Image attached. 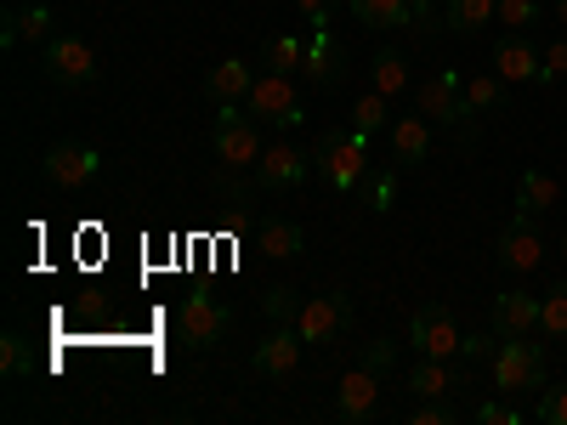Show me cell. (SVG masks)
Returning <instances> with one entry per match:
<instances>
[{
	"label": "cell",
	"mask_w": 567,
	"mask_h": 425,
	"mask_svg": "<svg viewBox=\"0 0 567 425\" xmlns=\"http://www.w3.org/2000/svg\"><path fill=\"white\" fill-rule=\"evenodd\" d=\"M477 419L483 425H523V408L516 403H477Z\"/></svg>",
	"instance_id": "cell-38"
},
{
	"label": "cell",
	"mask_w": 567,
	"mask_h": 425,
	"mask_svg": "<svg viewBox=\"0 0 567 425\" xmlns=\"http://www.w3.org/2000/svg\"><path fill=\"white\" fill-rule=\"evenodd\" d=\"M414 108L432 120V125H443V131H460V125L471 120V108H465V97H460V74H454V69L425 74V80L414 85Z\"/></svg>",
	"instance_id": "cell-11"
},
{
	"label": "cell",
	"mask_w": 567,
	"mask_h": 425,
	"mask_svg": "<svg viewBox=\"0 0 567 425\" xmlns=\"http://www.w3.org/2000/svg\"><path fill=\"white\" fill-rule=\"evenodd\" d=\"M392 199H398V165L363 182V205H369L374 216H386V210H392Z\"/></svg>",
	"instance_id": "cell-32"
},
{
	"label": "cell",
	"mask_w": 567,
	"mask_h": 425,
	"mask_svg": "<svg viewBox=\"0 0 567 425\" xmlns=\"http://www.w3.org/2000/svg\"><path fill=\"white\" fill-rule=\"evenodd\" d=\"M312 165H318V176L336 187V194L358 199L363 182H369V136L363 131H329V136H318Z\"/></svg>",
	"instance_id": "cell-2"
},
{
	"label": "cell",
	"mask_w": 567,
	"mask_h": 425,
	"mask_svg": "<svg viewBox=\"0 0 567 425\" xmlns=\"http://www.w3.org/2000/svg\"><path fill=\"white\" fill-rule=\"evenodd\" d=\"M460 97H465L471 114H499L505 108V80L494 69H471V74H460Z\"/></svg>",
	"instance_id": "cell-22"
},
{
	"label": "cell",
	"mask_w": 567,
	"mask_h": 425,
	"mask_svg": "<svg viewBox=\"0 0 567 425\" xmlns=\"http://www.w3.org/2000/svg\"><path fill=\"white\" fill-rule=\"evenodd\" d=\"M499 18V0H443V29L449 34H477Z\"/></svg>",
	"instance_id": "cell-25"
},
{
	"label": "cell",
	"mask_w": 567,
	"mask_h": 425,
	"mask_svg": "<svg viewBox=\"0 0 567 425\" xmlns=\"http://www.w3.org/2000/svg\"><path fill=\"white\" fill-rule=\"evenodd\" d=\"M296 7H301V12H307V18L323 29V23H329V7H336V0H296Z\"/></svg>",
	"instance_id": "cell-39"
},
{
	"label": "cell",
	"mask_w": 567,
	"mask_h": 425,
	"mask_svg": "<svg viewBox=\"0 0 567 425\" xmlns=\"http://www.w3.org/2000/svg\"><path fill=\"white\" fill-rule=\"evenodd\" d=\"M539 18H545L539 0H499V18H494V23H499L505 34H528Z\"/></svg>",
	"instance_id": "cell-30"
},
{
	"label": "cell",
	"mask_w": 567,
	"mask_h": 425,
	"mask_svg": "<svg viewBox=\"0 0 567 425\" xmlns=\"http://www.w3.org/2000/svg\"><path fill=\"white\" fill-rule=\"evenodd\" d=\"M40 69H45V80L63 85V91H85V85H97L103 58H97V45L80 40V34H52L40 45Z\"/></svg>",
	"instance_id": "cell-4"
},
{
	"label": "cell",
	"mask_w": 567,
	"mask_h": 425,
	"mask_svg": "<svg viewBox=\"0 0 567 425\" xmlns=\"http://www.w3.org/2000/svg\"><path fill=\"white\" fill-rule=\"evenodd\" d=\"M392 125V97H381V91H358L352 97V131H363V136H381Z\"/></svg>",
	"instance_id": "cell-27"
},
{
	"label": "cell",
	"mask_w": 567,
	"mask_h": 425,
	"mask_svg": "<svg viewBox=\"0 0 567 425\" xmlns=\"http://www.w3.org/2000/svg\"><path fill=\"white\" fill-rule=\"evenodd\" d=\"M267 307H272V318L296 323V335L307 346H329L352 329V296L347 290H323V296H301V301L290 290H272Z\"/></svg>",
	"instance_id": "cell-1"
},
{
	"label": "cell",
	"mask_w": 567,
	"mask_h": 425,
	"mask_svg": "<svg viewBox=\"0 0 567 425\" xmlns=\"http://www.w3.org/2000/svg\"><path fill=\"white\" fill-rule=\"evenodd\" d=\"M539 329L550 341H567V283H556V290L539 301Z\"/></svg>",
	"instance_id": "cell-31"
},
{
	"label": "cell",
	"mask_w": 567,
	"mask_h": 425,
	"mask_svg": "<svg viewBox=\"0 0 567 425\" xmlns=\"http://www.w3.org/2000/svg\"><path fill=\"white\" fill-rule=\"evenodd\" d=\"M250 85H256V69H250L245 58H221V63L205 69V97H210L216 108H245Z\"/></svg>",
	"instance_id": "cell-16"
},
{
	"label": "cell",
	"mask_w": 567,
	"mask_h": 425,
	"mask_svg": "<svg viewBox=\"0 0 567 425\" xmlns=\"http://www.w3.org/2000/svg\"><path fill=\"white\" fill-rule=\"evenodd\" d=\"M352 18L363 29H420L425 34L420 0H352Z\"/></svg>",
	"instance_id": "cell-19"
},
{
	"label": "cell",
	"mask_w": 567,
	"mask_h": 425,
	"mask_svg": "<svg viewBox=\"0 0 567 425\" xmlns=\"http://www.w3.org/2000/svg\"><path fill=\"white\" fill-rule=\"evenodd\" d=\"M534 414H539V425H567V386H545Z\"/></svg>",
	"instance_id": "cell-34"
},
{
	"label": "cell",
	"mask_w": 567,
	"mask_h": 425,
	"mask_svg": "<svg viewBox=\"0 0 567 425\" xmlns=\"http://www.w3.org/2000/svg\"><path fill=\"white\" fill-rule=\"evenodd\" d=\"M567 80V40H550L545 45V69H539V85H556Z\"/></svg>",
	"instance_id": "cell-36"
},
{
	"label": "cell",
	"mask_w": 567,
	"mask_h": 425,
	"mask_svg": "<svg viewBox=\"0 0 567 425\" xmlns=\"http://www.w3.org/2000/svg\"><path fill=\"white\" fill-rule=\"evenodd\" d=\"M443 12V0H420V18H437ZM425 29H432V23H425Z\"/></svg>",
	"instance_id": "cell-40"
},
{
	"label": "cell",
	"mask_w": 567,
	"mask_h": 425,
	"mask_svg": "<svg viewBox=\"0 0 567 425\" xmlns=\"http://www.w3.org/2000/svg\"><path fill=\"white\" fill-rule=\"evenodd\" d=\"M432 120H425L420 108L414 114H403V120H392L386 125V148H392V165H425V154H432Z\"/></svg>",
	"instance_id": "cell-17"
},
{
	"label": "cell",
	"mask_w": 567,
	"mask_h": 425,
	"mask_svg": "<svg viewBox=\"0 0 567 425\" xmlns=\"http://www.w3.org/2000/svg\"><path fill=\"white\" fill-rule=\"evenodd\" d=\"M561 199V182L550 170H523L516 176V216H545Z\"/></svg>",
	"instance_id": "cell-23"
},
{
	"label": "cell",
	"mask_w": 567,
	"mask_h": 425,
	"mask_svg": "<svg viewBox=\"0 0 567 425\" xmlns=\"http://www.w3.org/2000/svg\"><path fill=\"white\" fill-rule=\"evenodd\" d=\"M74 312H80L85 323H103V318H109V296H103V290H80V296H74Z\"/></svg>",
	"instance_id": "cell-37"
},
{
	"label": "cell",
	"mask_w": 567,
	"mask_h": 425,
	"mask_svg": "<svg viewBox=\"0 0 567 425\" xmlns=\"http://www.w3.org/2000/svg\"><path fill=\"white\" fill-rule=\"evenodd\" d=\"M210 148H216V165L221 170H256L261 159V120L250 108H221L216 114V131H210Z\"/></svg>",
	"instance_id": "cell-5"
},
{
	"label": "cell",
	"mask_w": 567,
	"mask_h": 425,
	"mask_svg": "<svg viewBox=\"0 0 567 425\" xmlns=\"http://www.w3.org/2000/svg\"><path fill=\"white\" fill-rule=\"evenodd\" d=\"M369 85L381 91V97H403V91H414V80H409V63H403V52H374V63H369Z\"/></svg>",
	"instance_id": "cell-26"
},
{
	"label": "cell",
	"mask_w": 567,
	"mask_h": 425,
	"mask_svg": "<svg viewBox=\"0 0 567 425\" xmlns=\"http://www.w3.org/2000/svg\"><path fill=\"white\" fill-rule=\"evenodd\" d=\"M420 357H465L471 352V335H460V323L443 312V307H420L414 318H409V335H403Z\"/></svg>",
	"instance_id": "cell-9"
},
{
	"label": "cell",
	"mask_w": 567,
	"mask_h": 425,
	"mask_svg": "<svg viewBox=\"0 0 567 425\" xmlns=\"http://www.w3.org/2000/svg\"><path fill=\"white\" fill-rule=\"evenodd\" d=\"M488 381H494L505 397L545 392V352H539L528 335H499L494 352H488Z\"/></svg>",
	"instance_id": "cell-3"
},
{
	"label": "cell",
	"mask_w": 567,
	"mask_h": 425,
	"mask_svg": "<svg viewBox=\"0 0 567 425\" xmlns=\"http://www.w3.org/2000/svg\"><path fill=\"white\" fill-rule=\"evenodd\" d=\"M245 108H250L261 125H272V131L301 125V85H296V74H272V69H261L256 85H250V97H245Z\"/></svg>",
	"instance_id": "cell-7"
},
{
	"label": "cell",
	"mask_w": 567,
	"mask_h": 425,
	"mask_svg": "<svg viewBox=\"0 0 567 425\" xmlns=\"http://www.w3.org/2000/svg\"><path fill=\"white\" fill-rule=\"evenodd\" d=\"M103 170V154L91 148V142H52V148L40 154V176L58 187V194H80L85 182H97Z\"/></svg>",
	"instance_id": "cell-8"
},
{
	"label": "cell",
	"mask_w": 567,
	"mask_h": 425,
	"mask_svg": "<svg viewBox=\"0 0 567 425\" xmlns=\"http://www.w3.org/2000/svg\"><path fill=\"white\" fill-rule=\"evenodd\" d=\"M336 58H341V52H336V40L318 29V34L307 40V63H301V74H307L312 85H329V80H336Z\"/></svg>",
	"instance_id": "cell-29"
},
{
	"label": "cell",
	"mask_w": 567,
	"mask_h": 425,
	"mask_svg": "<svg viewBox=\"0 0 567 425\" xmlns=\"http://www.w3.org/2000/svg\"><path fill=\"white\" fill-rule=\"evenodd\" d=\"M550 18H556V23L567 29V0H556V7H550Z\"/></svg>",
	"instance_id": "cell-41"
},
{
	"label": "cell",
	"mask_w": 567,
	"mask_h": 425,
	"mask_svg": "<svg viewBox=\"0 0 567 425\" xmlns=\"http://www.w3.org/2000/svg\"><path fill=\"white\" fill-rule=\"evenodd\" d=\"M301 357H307V341L296 335V323H272L267 335L256 341V374L261 381H296L301 374Z\"/></svg>",
	"instance_id": "cell-13"
},
{
	"label": "cell",
	"mask_w": 567,
	"mask_h": 425,
	"mask_svg": "<svg viewBox=\"0 0 567 425\" xmlns=\"http://www.w3.org/2000/svg\"><path fill=\"white\" fill-rule=\"evenodd\" d=\"M256 250H261L267 261H296V256L307 250V232H301L296 221H261Z\"/></svg>",
	"instance_id": "cell-24"
},
{
	"label": "cell",
	"mask_w": 567,
	"mask_h": 425,
	"mask_svg": "<svg viewBox=\"0 0 567 425\" xmlns=\"http://www.w3.org/2000/svg\"><path fill=\"white\" fill-rule=\"evenodd\" d=\"M52 29H58V12L52 7H40V0H34V7H12L7 12V29H0V45H7V52H12V45H45V40H52Z\"/></svg>",
	"instance_id": "cell-18"
},
{
	"label": "cell",
	"mask_w": 567,
	"mask_h": 425,
	"mask_svg": "<svg viewBox=\"0 0 567 425\" xmlns=\"http://www.w3.org/2000/svg\"><path fill=\"white\" fill-rule=\"evenodd\" d=\"M534 329H539V301L528 290L494 296V335H534Z\"/></svg>",
	"instance_id": "cell-20"
},
{
	"label": "cell",
	"mask_w": 567,
	"mask_h": 425,
	"mask_svg": "<svg viewBox=\"0 0 567 425\" xmlns=\"http://www.w3.org/2000/svg\"><path fill=\"white\" fill-rule=\"evenodd\" d=\"M23 369H34L29 346L18 335H0V374H23Z\"/></svg>",
	"instance_id": "cell-35"
},
{
	"label": "cell",
	"mask_w": 567,
	"mask_h": 425,
	"mask_svg": "<svg viewBox=\"0 0 567 425\" xmlns=\"http://www.w3.org/2000/svg\"><path fill=\"white\" fill-rule=\"evenodd\" d=\"M301 63H307V40L301 34H272L261 45V69H272V74H301Z\"/></svg>",
	"instance_id": "cell-28"
},
{
	"label": "cell",
	"mask_w": 567,
	"mask_h": 425,
	"mask_svg": "<svg viewBox=\"0 0 567 425\" xmlns=\"http://www.w3.org/2000/svg\"><path fill=\"white\" fill-rule=\"evenodd\" d=\"M403 425H454V408H449V397H414Z\"/></svg>",
	"instance_id": "cell-33"
},
{
	"label": "cell",
	"mask_w": 567,
	"mask_h": 425,
	"mask_svg": "<svg viewBox=\"0 0 567 425\" xmlns=\"http://www.w3.org/2000/svg\"><path fill=\"white\" fill-rule=\"evenodd\" d=\"M488 69L505 80V85H539V69H545V52L528 40V34H505L494 40V52H488Z\"/></svg>",
	"instance_id": "cell-14"
},
{
	"label": "cell",
	"mask_w": 567,
	"mask_h": 425,
	"mask_svg": "<svg viewBox=\"0 0 567 425\" xmlns=\"http://www.w3.org/2000/svg\"><path fill=\"white\" fill-rule=\"evenodd\" d=\"M403 386H409L414 397H449V392L460 386V374H454L449 357H420V363L403 374Z\"/></svg>",
	"instance_id": "cell-21"
},
{
	"label": "cell",
	"mask_w": 567,
	"mask_h": 425,
	"mask_svg": "<svg viewBox=\"0 0 567 425\" xmlns=\"http://www.w3.org/2000/svg\"><path fill=\"white\" fill-rule=\"evenodd\" d=\"M176 335H182V346H194V352L216 346L227 335V307L216 296H205V290H187L182 307H176Z\"/></svg>",
	"instance_id": "cell-10"
},
{
	"label": "cell",
	"mask_w": 567,
	"mask_h": 425,
	"mask_svg": "<svg viewBox=\"0 0 567 425\" xmlns=\"http://www.w3.org/2000/svg\"><path fill=\"white\" fill-rule=\"evenodd\" d=\"M494 256H499V267H505V272H539V261H545V239H539L534 216H516V221L499 232Z\"/></svg>",
	"instance_id": "cell-15"
},
{
	"label": "cell",
	"mask_w": 567,
	"mask_h": 425,
	"mask_svg": "<svg viewBox=\"0 0 567 425\" xmlns=\"http://www.w3.org/2000/svg\"><path fill=\"white\" fill-rule=\"evenodd\" d=\"M307 182V148H296L290 136H272L256 159V187L261 194H296Z\"/></svg>",
	"instance_id": "cell-12"
},
{
	"label": "cell",
	"mask_w": 567,
	"mask_h": 425,
	"mask_svg": "<svg viewBox=\"0 0 567 425\" xmlns=\"http://www.w3.org/2000/svg\"><path fill=\"white\" fill-rule=\"evenodd\" d=\"M381 369H386V346H374L369 363L347 369L341 381H336V414H341V419L363 425V419L381 414V386H386V381H381Z\"/></svg>",
	"instance_id": "cell-6"
}]
</instances>
